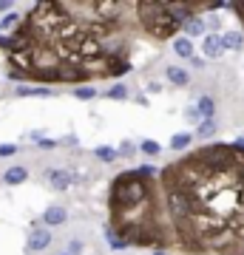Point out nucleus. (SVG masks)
Returning <instances> with one entry per match:
<instances>
[{
  "mask_svg": "<svg viewBox=\"0 0 244 255\" xmlns=\"http://www.w3.org/2000/svg\"><path fill=\"white\" fill-rule=\"evenodd\" d=\"M48 184H51V187H54V190H68V187H71V173H68V170H48Z\"/></svg>",
  "mask_w": 244,
  "mask_h": 255,
  "instance_id": "9b49d317",
  "label": "nucleus"
},
{
  "mask_svg": "<svg viewBox=\"0 0 244 255\" xmlns=\"http://www.w3.org/2000/svg\"><path fill=\"white\" fill-rule=\"evenodd\" d=\"M17 153V145H0V159H6V156H14Z\"/></svg>",
  "mask_w": 244,
  "mask_h": 255,
  "instance_id": "a878e982",
  "label": "nucleus"
},
{
  "mask_svg": "<svg viewBox=\"0 0 244 255\" xmlns=\"http://www.w3.org/2000/svg\"><path fill=\"white\" fill-rule=\"evenodd\" d=\"M102 97H105V100H128L131 94H128V88L122 82H117V85H111L108 91H102Z\"/></svg>",
  "mask_w": 244,
  "mask_h": 255,
  "instance_id": "6ab92c4d",
  "label": "nucleus"
},
{
  "mask_svg": "<svg viewBox=\"0 0 244 255\" xmlns=\"http://www.w3.org/2000/svg\"><path fill=\"white\" fill-rule=\"evenodd\" d=\"M188 63H190V68H199V71L205 68V60H202V57H190Z\"/></svg>",
  "mask_w": 244,
  "mask_h": 255,
  "instance_id": "c85d7f7f",
  "label": "nucleus"
},
{
  "mask_svg": "<svg viewBox=\"0 0 244 255\" xmlns=\"http://www.w3.org/2000/svg\"><path fill=\"white\" fill-rule=\"evenodd\" d=\"M185 119H190V122H202V117H199V111H196V108L185 111Z\"/></svg>",
  "mask_w": 244,
  "mask_h": 255,
  "instance_id": "bb28decb",
  "label": "nucleus"
},
{
  "mask_svg": "<svg viewBox=\"0 0 244 255\" xmlns=\"http://www.w3.org/2000/svg\"><path fill=\"white\" fill-rule=\"evenodd\" d=\"M17 97H54L51 88H17Z\"/></svg>",
  "mask_w": 244,
  "mask_h": 255,
  "instance_id": "412c9836",
  "label": "nucleus"
},
{
  "mask_svg": "<svg viewBox=\"0 0 244 255\" xmlns=\"http://www.w3.org/2000/svg\"><path fill=\"white\" fill-rule=\"evenodd\" d=\"M0 11H11V3H6V0H0Z\"/></svg>",
  "mask_w": 244,
  "mask_h": 255,
  "instance_id": "7c9ffc66",
  "label": "nucleus"
},
{
  "mask_svg": "<svg viewBox=\"0 0 244 255\" xmlns=\"http://www.w3.org/2000/svg\"><path fill=\"white\" fill-rule=\"evenodd\" d=\"M17 23H20V14H14V11H9L6 17L0 20V34H6V37H9L11 31L17 28Z\"/></svg>",
  "mask_w": 244,
  "mask_h": 255,
  "instance_id": "a211bd4d",
  "label": "nucleus"
},
{
  "mask_svg": "<svg viewBox=\"0 0 244 255\" xmlns=\"http://www.w3.org/2000/svg\"><path fill=\"white\" fill-rule=\"evenodd\" d=\"M179 255H244V147L208 142L159 167Z\"/></svg>",
  "mask_w": 244,
  "mask_h": 255,
  "instance_id": "f03ea898",
  "label": "nucleus"
},
{
  "mask_svg": "<svg viewBox=\"0 0 244 255\" xmlns=\"http://www.w3.org/2000/svg\"><path fill=\"white\" fill-rule=\"evenodd\" d=\"M151 255H168V253H151Z\"/></svg>",
  "mask_w": 244,
  "mask_h": 255,
  "instance_id": "473e14b6",
  "label": "nucleus"
},
{
  "mask_svg": "<svg viewBox=\"0 0 244 255\" xmlns=\"http://www.w3.org/2000/svg\"><path fill=\"white\" fill-rule=\"evenodd\" d=\"M94 156H97L100 162L111 164V162H117V159H119V150H117V147H111V145H100L97 150H94Z\"/></svg>",
  "mask_w": 244,
  "mask_h": 255,
  "instance_id": "dca6fc26",
  "label": "nucleus"
},
{
  "mask_svg": "<svg viewBox=\"0 0 244 255\" xmlns=\"http://www.w3.org/2000/svg\"><path fill=\"white\" fill-rule=\"evenodd\" d=\"M165 77H168V82L176 85V88H188L190 85V74L185 71L182 65H168V68H165Z\"/></svg>",
  "mask_w": 244,
  "mask_h": 255,
  "instance_id": "1a4fd4ad",
  "label": "nucleus"
},
{
  "mask_svg": "<svg viewBox=\"0 0 244 255\" xmlns=\"http://www.w3.org/2000/svg\"><path fill=\"white\" fill-rule=\"evenodd\" d=\"M68 221V210L60 207V204H51V207L43 210V224L45 227H60V224H65Z\"/></svg>",
  "mask_w": 244,
  "mask_h": 255,
  "instance_id": "423d86ee",
  "label": "nucleus"
},
{
  "mask_svg": "<svg viewBox=\"0 0 244 255\" xmlns=\"http://www.w3.org/2000/svg\"><path fill=\"white\" fill-rule=\"evenodd\" d=\"M136 26L148 40L165 43L182 34V26L193 17H205L208 11L230 9L225 0H134Z\"/></svg>",
  "mask_w": 244,
  "mask_h": 255,
  "instance_id": "20e7f679",
  "label": "nucleus"
},
{
  "mask_svg": "<svg viewBox=\"0 0 244 255\" xmlns=\"http://www.w3.org/2000/svg\"><path fill=\"white\" fill-rule=\"evenodd\" d=\"M173 54L179 57V60H190V57H196V48H193V40H188L185 34H179L173 40Z\"/></svg>",
  "mask_w": 244,
  "mask_h": 255,
  "instance_id": "9d476101",
  "label": "nucleus"
},
{
  "mask_svg": "<svg viewBox=\"0 0 244 255\" xmlns=\"http://www.w3.org/2000/svg\"><path fill=\"white\" fill-rule=\"evenodd\" d=\"M139 150H142L145 156H159L162 153V145L154 142V139H145V142H139Z\"/></svg>",
  "mask_w": 244,
  "mask_h": 255,
  "instance_id": "aec40b11",
  "label": "nucleus"
},
{
  "mask_svg": "<svg viewBox=\"0 0 244 255\" xmlns=\"http://www.w3.org/2000/svg\"><path fill=\"white\" fill-rule=\"evenodd\" d=\"M117 150H119V156H134V153H136V145L131 142V139H125V142H122Z\"/></svg>",
  "mask_w": 244,
  "mask_h": 255,
  "instance_id": "393cba45",
  "label": "nucleus"
},
{
  "mask_svg": "<svg viewBox=\"0 0 244 255\" xmlns=\"http://www.w3.org/2000/svg\"><path fill=\"white\" fill-rule=\"evenodd\" d=\"M156 167H131L108 184V224L128 247H148L154 253L173 250L171 221L165 213Z\"/></svg>",
  "mask_w": 244,
  "mask_h": 255,
  "instance_id": "7ed1b4c3",
  "label": "nucleus"
},
{
  "mask_svg": "<svg viewBox=\"0 0 244 255\" xmlns=\"http://www.w3.org/2000/svg\"><path fill=\"white\" fill-rule=\"evenodd\" d=\"M136 37L134 0H45L20 14L0 51L14 82L91 85L134 68Z\"/></svg>",
  "mask_w": 244,
  "mask_h": 255,
  "instance_id": "f257e3e1",
  "label": "nucleus"
},
{
  "mask_svg": "<svg viewBox=\"0 0 244 255\" xmlns=\"http://www.w3.org/2000/svg\"><path fill=\"white\" fill-rule=\"evenodd\" d=\"M71 94L77 97V100H94V97H97L100 91H97V88H85V85H82V88H74Z\"/></svg>",
  "mask_w": 244,
  "mask_h": 255,
  "instance_id": "b1692460",
  "label": "nucleus"
},
{
  "mask_svg": "<svg viewBox=\"0 0 244 255\" xmlns=\"http://www.w3.org/2000/svg\"><path fill=\"white\" fill-rule=\"evenodd\" d=\"M202 54L210 57V60H219V57L225 54V48L219 43V34H205L202 37Z\"/></svg>",
  "mask_w": 244,
  "mask_h": 255,
  "instance_id": "6e6552de",
  "label": "nucleus"
},
{
  "mask_svg": "<svg viewBox=\"0 0 244 255\" xmlns=\"http://www.w3.org/2000/svg\"><path fill=\"white\" fill-rule=\"evenodd\" d=\"M148 91H151V94H159V91H162V82H148Z\"/></svg>",
  "mask_w": 244,
  "mask_h": 255,
  "instance_id": "c756f323",
  "label": "nucleus"
},
{
  "mask_svg": "<svg viewBox=\"0 0 244 255\" xmlns=\"http://www.w3.org/2000/svg\"><path fill=\"white\" fill-rule=\"evenodd\" d=\"M26 179H28V170H26V167H20V164H17V167H9V170L3 173V182H6V184H23Z\"/></svg>",
  "mask_w": 244,
  "mask_h": 255,
  "instance_id": "4468645a",
  "label": "nucleus"
},
{
  "mask_svg": "<svg viewBox=\"0 0 244 255\" xmlns=\"http://www.w3.org/2000/svg\"><path fill=\"white\" fill-rule=\"evenodd\" d=\"M3 43H6V34H0V48H3Z\"/></svg>",
  "mask_w": 244,
  "mask_h": 255,
  "instance_id": "2f4dec72",
  "label": "nucleus"
},
{
  "mask_svg": "<svg viewBox=\"0 0 244 255\" xmlns=\"http://www.w3.org/2000/svg\"><path fill=\"white\" fill-rule=\"evenodd\" d=\"M196 111H199L202 119H213V114H216V102H213V97H210V94H202L199 102H196Z\"/></svg>",
  "mask_w": 244,
  "mask_h": 255,
  "instance_id": "ddd939ff",
  "label": "nucleus"
},
{
  "mask_svg": "<svg viewBox=\"0 0 244 255\" xmlns=\"http://www.w3.org/2000/svg\"><path fill=\"white\" fill-rule=\"evenodd\" d=\"M105 241H108V247H111V250H125V241H122V238H119L117 236V233H114V230H108V227H105Z\"/></svg>",
  "mask_w": 244,
  "mask_h": 255,
  "instance_id": "4be33fe9",
  "label": "nucleus"
},
{
  "mask_svg": "<svg viewBox=\"0 0 244 255\" xmlns=\"http://www.w3.org/2000/svg\"><path fill=\"white\" fill-rule=\"evenodd\" d=\"M219 43H222V48H225V51H242L244 34H242V31H233V28H227V31H222V34H219Z\"/></svg>",
  "mask_w": 244,
  "mask_h": 255,
  "instance_id": "0eeeda50",
  "label": "nucleus"
},
{
  "mask_svg": "<svg viewBox=\"0 0 244 255\" xmlns=\"http://www.w3.org/2000/svg\"><path fill=\"white\" fill-rule=\"evenodd\" d=\"M193 145V133H173L171 136V150H188V147Z\"/></svg>",
  "mask_w": 244,
  "mask_h": 255,
  "instance_id": "2eb2a0df",
  "label": "nucleus"
},
{
  "mask_svg": "<svg viewBox=\"0 0 244 255\" xmlns=\"http://www.w3.org/2000/svg\"><path fill=\"white\" fill-rule=\"evenodd\" d=\"M82 253V241H71L68 244V255H80Z\"/></svg>",
  "mask_w": 244,
  "mask_h": 255,
  "instance_id": "cd10ccee",
  "label": "nucleus"
},
{
  "mask_svg": "<svg viewBox=\"0 0 244 255\" xmlns=\"http://www.w3.org/2000/svg\"><path fill=\"white\" fill-rule=\"evenodd\" d=\"M48 244H51V230L31 227V233H28V253H43Z\"/></svg>",
  "mask_w": 244,
  "mask_h": 255,
  "instance_id": "39448f33",
  "label": "nucleus"
},
{
  "mask_svg": "<svg viewBox=\"0 0 244 255\" xmlns=\"http://www.w3.org/2000/svg\"><path fill=\"white\" fill-rule=\"evenodd\" d=\"M216 130H219L216 119H202L199 125H196V136H199V139H210Z\"/></svg>",
  "mask_w": 244,
  "mask_h": 255,
  "instance_id": "f3484780",
  "label": "nucleus"
},
{
  "mask_svg": "<svg viewBox=\"0 0 244 255\" xmlns=\"http://www.w3.org/2000/svg\"><path fill=\"white\" fill-rule=\"evenodd\" d=\"M182 34L188 37V40H193V37H205V34H208V28H205V20H202V17L188 20V23L182 26Z\"/></svg>",
  "mask_w": 244,
  "mask_h": 255,
  "instance_id": "f8f14e48",
  "label": "nucleus"
},
{
  "mask_svg": "<svg viewBox=\"0 0 244 255\" xmlns=\"http://www.w3.org/2000/svg\"><path fill=\"white\" fill-rule=\"evenodd\" d=\"M230 11L236 14L239 26H242V34H244V0H239V3H230Z\"/></svg>",
  "mask_w": 244,
  "mask_h": 255,
  "instance_id": "5701e85b",
  "label": "nucleus"
},
{
  "mask_svg": "<svg viewBox=\"0 0 244 255\" xmlns=\"http://www.w3.org/2000/svg\"><path fill=\"white\" fill-rule=\"evenodd\" d=\"M63 255H68V253H63Z\"/></svg>",
  "mask_w": 244,
  "mask_h": 255,
  "instance_id": "72a5a7b5",
  "label": "nucleus"
}]
</instances>
